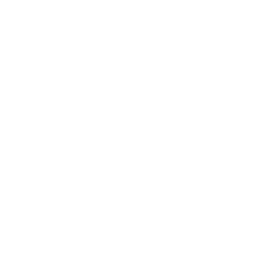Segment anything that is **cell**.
<instances>
[]
</instances>
